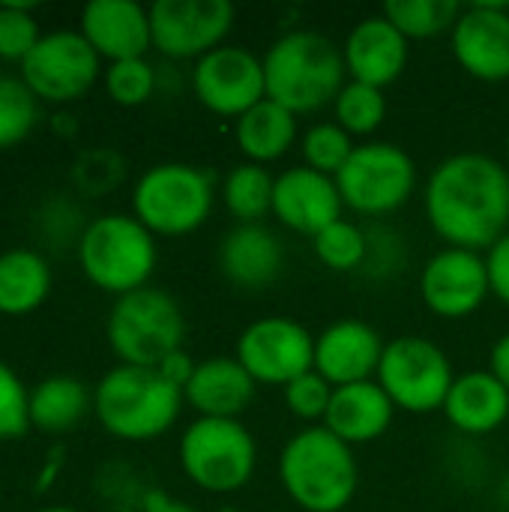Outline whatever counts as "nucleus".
Masks as SVG:
<instances>
[{
	"label": "nucleus",
	"mask_w": 509,
	"mask_h": 512,
	"mask_svg": "<svg viewBox=\"0 0 509 512\" xmlns=\"http://www.w3.org/2000/svg\"><path fill=\"white\" fill-rule=\"evenodd\" d=\"M432 231L456 249L489 252L509 231V168L489 153H453L423 189Z\"/></svg>",
	"instance_id": "1"
},
{
	"label": "nucleus",
	"mask_w": 509,
	"mask_h": 512,
	"mask_svg": "<svg viewBox=\"0 0 509 512\" xmlns=\"http://www.w3.org/2000/svg\"><path fill=\"white\" fill-rule=\"evenodd\" d=\"M261 60L267 99L279 102L297 117L336 102L348 75L342 48L330 36L303 27L282 33Z\"/></svg>",
	"instance_id": "2"
},
{
	"label": "nucleus",
	"mask_w": 509,
	"mask_h": 512,
	"mask_svg": "<svg viewBox=\"0 0 509 512\" xmlns=\"http://www.w3.org/2000/svg\"><path fill=\"white\" fill-rule=\"evenodd\" d=\"M183 390L144 366H114L93 387V414L99 426L129 444L156 441L180 420Z\"/></svg>",
	"instance_id": "3"
},
{
	"label": "nucleus",
	"mask_w": 509,
	"mask_h": 512,
	"mask_svg": "<svg viewBox=\"0 0 509 512\" xmlns=\"http://www.w3.org/2000/svg\"><path fill=\"white\" fill-rule=\"evenodd\" d=\"M279 483L300 510L342 512L360 486L354 447L327 426H306L279 453Z\"/></svg>",
	"instance_id": "4"
},
{
	"label": "nucleus",
	"mask_w": 509,
	"mask_h": 512,
	"mask_svg": "<svg viewBox=\"0 0 509 512\" xmlns=\"http://www.w3.org/2000/svg\"><path fill=\"white\" fill-rule=\"evenodd\" d=\"M75 255L90 285L126 297L150 285L159 261L156 237L132 213H105L84 225Z\"/></svg>",
	"instance_id": "5"
},
{
	"label": "nucleus",
	"mask_w": 509,
	"mask_h": 512,
	"mask_svg": "<svg viewBox=\"0 0 509 512\" xmlns=\"http://www.w3.org/2000/svg\"><path fill=\"white\" fill-rule=\"evenodd\" d=\"M216 204V180L192 162H159L132 189V216L153 237H186L198 231Z\"/></svg>",
	"instance_id": "6"
},
{
	"label": "nucleus",
	"mask_w": 509,
	"mask_h": 512,
	"mask_svg": "<svg viewBox=\"0 0 509 512\" xmlns=\"http://www.w3.org/2000/svg\"><path fill=\"white\" fill-rule=\"evenodd\" d=\"M105 336L120 363L156 369L168 354L183 348L186 318L168 291L147 285L114 300Z\"/></svg>",
	"instance_id": "7"
},
{
	"label": "nucleus",
	"mask_w": 509,
	"mask_h": 512,
	"mask_svg": "<svg viewBox=\"0 0 509 512\" xmlns=\"http://www.w3.org/2000/svg\"><path fill=\"white\" fill-rule=\"evenodd\" d=\"M180 468L207 495L240 492L258 465V444L240 420L198 417L180 435Z\"/></svg>",
	"instance_id": "8"
},
{
	"label": "nucleus",
	"mask_w": 509,
	"mask_h": 512,
	"mask_svg": "<svg viewBox=\"0 0 509 512\" xmlns=\"http://www.w3.org/2000/svg\"><path fill=\"white\" fill-rule=\"evenodd\" d=\"M342 204L360 216H390L417 189L411 153L393 141H363L336 174Z\"/></svg>",
	"instance_id": "9"
},
{
	"label": "nucleus",
	"mask_w": 509,
	"mask_h": 512,
	"mask_svg": "<svg viewBox=\"0 0 509 512\" xmlns=\"http://www.w3.org/2000/svg\"><path fill=\"white\" fill-rule=\"evenodd\" d=\"M375 381L390 396L396 411L432 414L441 411L456 381L450 357L426 336H396L387 342Z\"/></svg>",
	"instance_id": "10"
},
{
	"label": "nucleus",
	"mask_w": 509,
	"mask_h": 512,
	"mask_svg": "<svg viewBox=\"0 0 509 512\" xmlns=\"http://www.w3.org/2000/svg\"><path fill=\"white\" fill-rule=\"evenodd\" d=\"M18 69L21 81L33 90V96L48 105L78 102L90 93L99 75H105L102 57L78 30L42 33V39Z\"/></svg>",
	"instance_id": "11"
},
{
	"label": "nucleus",
	"mask_w": 509,
	"mask_h": 512,
	"mask_svg": "<svg viewBox=\"0 0 509 512\" xmlns=\"http://www.w3.org/2000/svg\"><path fill=\"white\" fill-rule=\"evenodd\" d=\"M234 357L255 384L288 387L294 378L315 369V336L294 318L267 315L243 327Z\"/></svg>",
	"instance_id": "12"
},
{
	"label": "nucleus",
	"mask_w": 509,
	"mask_h": 512,
	"mask_svg": "<svg viewBox=\"0 0 509 512\" xmlns=\"http://www.w3.org/2000/svg\"><path fill=\"white\" fill-rule=\"evenodd\" d=\"M234 27L228 0H156L150 6L153 48L171 60H201L225 45Z\"/></svg>",
	"instance_id": "13"
},
{
	"label": "nucleus",
	"mask_w": 509,
	"mask_h": 512,
	"mask_svg": "<svg viewBox=\"0 0 509 512\" xmlns=\"http://www.w3.org/2000/svg\"><path fill=\"white\" fill-rule=\"evenodd\" d=\"M192 90L207 111L237 120L267 99L264 60L243 45H219L195 60Z\"/></svg>",
	"instance_id": "14"
},
{
	"label": "nucleus",
	"mask_w": 509,
	"mask_h": 512,
	"mask_svg": "<svg viewBox=\"0 0 509 512\" xmlns=\"http://www.w3.org/2000/svg\"><path fill=\"white\" fill-rule=\"evenodd\" d=\"M486 255L474 249L444 246L420 270V297L426 309L444 321H462L489 300Z\"/></svg>",
	"instance_id": "15"
},
{
	"label": "nucleus",
	"mask_w": 509,
	"mask_h": 512,
	"mask_svg": "<svg viewBox=\"0 0 509 512\" xmlns=\"http://www.w3.org/2000/svg\"><path fill=\"white\" fill-rule=\"evenodd\" d=\"M453 57L477 81H507L509 78V6L504 3H474L465 6L453 33Z\"/></svg>",
	"instance_id": "16"
},
{
	"label": "nucleus",
	"mask_w": 509,
	"mask_h": 512,
	"mask_svg": "<svg viewBox=\"0 0 509 512\" xmlns=\"http://www.w3.org/2000/svg\"><path fill=\"white\" fill-rule=\"evenodd\" d=\"M384 348L387 342L372 324L360 318L333 321L315 336V372L333 387L375 381Z\"/></svg>",
	"instance_id": "17"
},
{
	"label": "nucleus",
	"mask_w": 509,
	"mask_h": 512,
	"mask_svg": "<svg viewBox=\"0 0 509 512\" xmlns=\"http://www.w3.org/2000/svg\"><path fill=\"white\" fill-rule=\"evenodd\" d=\"M348 81L390 87L402 78L411 60V39L381 12L357 21L342 45Z\"/></svg>",
	"instance_id": "18"
},
{
	"label": "nucleus",
	"mask_w": 509,
	"mask_h": 512,
	"mask_svg": "<svg viewBox=\"0 0 509 512\" xmlns=\"http://www.w3.org/2000/svg\"><path fill=\"white\" fill-rule=\"evenodd\" d=\"M342 210H345V204H342L336 177H327L309 165L285 168L276 177L273 216L285 228L306 234L312 240L318 231H324L327 225L342 219Z\"/></svg>",
	"instance_id": "19"
},
{
	"label": "nucleus",
	"mask_w": 509,
	"mask_h": 512,
	"mask_svg": "<svg viewBox=\"0 0 509 512\" xmlns=\"http://www.w3.org/2000/svg\"><path fill=\"white\" fill-rule=\"evenodd\" d=\"M78 33L108 63L147 57L153 48L150 9L135 0H90L81 9Z\"/></svg>",
	"instance_id": "20"
},
{
	"label": "nucleus",
	"mask_w": 509,
	"mask_h": 512,
	"mask_svg": "<svg viewBox=\"0 0 509 512\" xmlns=\"http://www.w3.org/2000/svg\"><path fill=\"white\" fill-rule=\"evenodd\" d=\"M285 246L264 222L234 225L219 246V270L243 291H261L282 276Z\"/></svg>",
	"instance_id": "21"
},
{
	"label": "nucleus",
	"mask_w": 509,
	"mask_h": 512,
	"mask_svg": "<svg viewBox=\"0 0 509 512\" xmlns=\"http://www.w3.org/2000/svg\"><path fill=\"white\" fill-rule=\"evenodd\" d=\"M255 387V378L237 357H207L195 366L192 381L183 387V399L198 411V417L240 420L255 399Z\"/></svg>",
	"instance_id": "22"
},
{
	"label": "nucleus",
	"mask_w": 509,
	"mask_h": 512,
	"mask_svg": "<svg viewBox=\"0 0 509 512\" xmlns=\"http://www.w3.org/2000/svg\"><path fill=\"white\" fill-rule=\"evenodd\" d=\"M393 417H396V405L381 390V384L363 381L333 390V402L321 426H327L348 447H357L384 438L387 429L393 426Z\"/></svg>",
	"instance_id": "23"
},
{
	"label": "nucleus",
	"mask_w": 509,
	"mask_h": 512,
	"mask_svg": "<svg viewBox=\"0 0 509 512\" xmlns=\"http://www.w3.org/2000/svg\"><path fill=\"white\" fill-rule=\"evenodd\" d=\"M441 411L456 432L492 435L507 423L509 390L489 369H474L456 375Z\"/></svg>",
	"instance_id": "24"
},
{
	"label": "nucleus",
	"mask_w": 509,
	"mask_h": 512,
	"mask_svg": "<svg viewBox=\"0 0 509 512\" xmlns=\"http://www.w3.org/2000/svg\"><path fill=\"white\" fill-rule=\"evenodd\" d=\"M93 411V393L75 375H48L30 390V429L60 438Z\"/></svg>",
	"instance_id": "25"
},
{
	"label": "nucleus",
	"mask_w": 509,
	"mask_h": 512,
	"mask_svg": "<svg viewBox=\"0 0 509 512\" xmlns=\"http://www.w3.org/2000/svg\"><path fill=\"white\" fill-rule=\"evenodd\" d=\"M234 138L246 162L270 165L282 159L297 141V114L273 99H264L234 120Z\"/></svg>",
	"instance_id": "26"
},
{
	"label": "nucleus",
	"mask_w": 509,
	"mask_h": 512,
	"mask_svg": "<svg viewBox=\"0 0 509 512\" xmlns=\"http://www.w3.org/2000/svg\"><path fill=\"white\" fill-rule=\"evenodd\" d=\"M51 294V267L33 249L0 255V315L21 318L36 312Z\"/></svg>",
	"instance_id": "27"
},
{
	"label": "nucleus",
	"mask_w": 509,
	"mask_h": 512,
	"mask_svg": "<svg viewBox=\"0 0 509 512\" xmlns=\"http://www.w3.org/2000/svg\"><path fill=\"white\" fill-rule=\"evenodd\" d=\"M273 189L276 177L267 171V165L240 162L222 180V204L237 225H258L267 213H273Z\"/></svg>",
	"instance_id": "28"
},
{
	"label": "nucleus",
	"mask_w": 509,
	"mask_h": 512,
	"mask_svg": "<svg viewBox=\"0 0 509 512\" xmlns=\"http://www.w3.org/2000/svg\"><path fill=\"white\" fill-rule=\"evenodd\" d=\"M465 6L456 0H387L384 15L408 36V39H432L441 33H453Z\"/></svg>",
	"instance_id": "29"
},
{
	"label": "nucleus",
	"mask_w": 509,
	"mask_h": 512,
	"mask_svg": "<svg viewBox=\"0 0 509 512\" xmlns=\"http://www.w3.org/2000/svg\"><path fill=\"white\" fill-rule=\"evenodd\" d=\"M336 123L354 138H369L381 129V123L387 120V96L381 87L372 84H360V81H345V87L339 90L336 102Z\"/></svg>",
	"instance_id": "30"
},
{
	"label": "nucleus",
	"mask_w": 509,
	"mask_h": 512,
	"mask_svg": "<svg viewBox=\"0 0 509 512\" xmlns=\"http://www.w3.org/2000/svg\"><path fill=\"white\" fill-rule=\"evenodd\" d=\"M312 249L315 258L333 270V273H354L363 270L366 255H369V237L366 231L351 222V219H336L333 225H327L324 231H318L312 237Z\"/></svg>",
	"instance_id": "31"
},
{
	"label": "nucleus",
	"mask_w": 509,
	"mask_h": 512,
	"mask_svg": "<svg viewBox=\"0 0 509 512\" xmlns=\"http://www.w3.org/2000/svg\"><path fill=\"white\" fill-rule=\"evenodd\" d=\"M39 120V99L21 75H0V150L21 144Z\"/></svg>",
	"instance_id": "32"
},
{
	"label": "nucleus",
	"mask_w": 509,
	"mask_h": 512,
	"mask_svg": "<svg viewBox=\"0 0 509 512\" xmlns=\"http://www.w3.org/2000/svg\"><path fill=\"white\" fill-rule=\"evenodd\" d=\"M354 138L336 123V120H324V123H315L303 132L300 138V153H303V165L327 174V177H336L345 162L351 159L354 153Z\"/></svg>",
	"instance_id": "33"
},
{
	"label": "nucleus",
	"mask_w": 509,
	"mask_h": 512,
	"mask_svg": "<svg viewBox=\"0 0 509 512\" xmlns=\"http://www.w3.org/2000/svg\"><path fill=\"white\" fill-rule=\"evenodd\" d=\"M105 93L123 108H138L156 93V69L147 57L117 60L105 69Z\"/></svg>",
	"instance_id": "34"
},
{
	"label": "nucleus",
	"mask_w": 509,
	"mask_h": 512,
	"mask_svg": "<svg viewBox=\"0 0 509 512\" xmlns=\"http://www.w3.org/2000/svg\"><path fill=\"white\" fill-rule=\"evenodd\" d=\"M42 39L39 21L30 3H3L0 6V60L24 63V57Z\"/></svg>",
	"instance_id": "35"
},
{
	"label": "nucleus",
	"mask_w": 509,
	"mask_h": 512,
	"mask_svg": "<svg viewBox=\"0 0 509 512\" xmlns=\"http://www.w3.org/2000/svg\"><path fill=\"white\" fill-rule=\"evenodd\" d=\"M333 390L336 387L327 378H321L315 369L300 375V378H294L288 387H282L288 411L297 420L309 423V426H321L324 423V417L330 411V402H333Z\"/></svg>",
	"instance_id": "36"
},
{
	"label": "nucleus",
	"mask_w": 509,
	"mask_h": 512,
	"mask_svg": "<svg viewBox=\"0 0 509 512\" xmlns=\"http://www.w3.org/2000/svg\"><path fill=\"white\" fill-rule=\"evenodd\" d=\"M30 429V390L12 366L0 360V444L24 438Z\"/></svg>",
	"instance_id": "37"
},
{
	"label": "nucleus",
	"mask_w": 509,
	"mask_h": 512,
	"mask_svg": "<svg viewBox=\"0 0 509 512\" xmlns=\"http://www.w3.org/2000/svg\"><path fill=\"white\" fill-rule=\"evenodd\" d=\"M123 177V162L108 153V150H93V153H84L78 168H75V180L78 186L87 192V195H102L108 192L111 186H117Z\"/></svg>",
	"instance_id": "38"
},
{
	"label": "nucleus",
	"mask_w": 509,
	"mask_h": 512,
	"mask_svg": "<svg viewBox=\"0 0 509 512\" xmlns=\"http://www.w3.org/2000/svg\"><path fill=\"white\" fill-rule=\"evenodd\" d=\"M486 255V270H489V288L492 294L509 306V231L489 249Z\"/></svg>",
	"instance_id": "39"
},
{
	"label": "nucleus",
	"mask_w": 509,
	"mask_h": 512,
	"mask_svg": "<svg viewBox=\"0 0 509 512\" xmlns=\"http://www.w3.org/2000/svg\"><path fill=\"white\" fill-rule=\"evenodd\" d=\"M195 366H198V363H195V360H192V357H189L183 348H180V351L168 354V357H165V360H162L156 369H159V375H162L165 381H171L174 387H180V390H183V387L192 381V375H195Z\"/></svg>",
	"instance_id": "40"
},
{
	"label": "nucleus",
	"mask_w": 509,
	"mask_h": 512,
	"mask_svg": "<svg viewBox=\"0 0 509 512\" xmlns=\"http://www.w3.org/2000/svg\"><path fill=\"white\" fill-rule=\"evenodd\" d=\"M141 512H198L192 504H186V501H180V498H171L168 492H162V489H153V492H147L144 495V501H141Z\"/></svg>",
	"instance_id": "41"
},
{
	"label": "nucleus",
	"mask_w": 509,
	"mask_h": 512,
	"mask_svg": "<svg viewBox=\"0 0 509 512\" xmlns=\"http://www.w3.org/2000/svg\"><path fill=\"white\" fill-rule=\"evenodd\" d=\"M489 372L509 390V333H504L489 354Z\"/></svg>",
	"instance_id": "42"
},
{
	"label": "nucleus",
	"mask_w": 509,
	"mask_h": 512,
	"mask_svg": "<svg viewBox=\"0 0 509 512\" xmlns=\"http://www.w3.org/2000/svg\"><path fill=\"white\" fill-rule=\"evenodd\" d=\"M60 462H63V456H60V450H54L51 453V462L42 468V474H39V483H36V489L39 492H45L51 483H54V477H57V471H60Z\"/></svg>",
	"instance_id": "43"
},
{
	"label": "nucleus",
	"mask_w": 509,
	"mask_h": 512,
	"mask_svg": "<svg viewBox=\"0 0 509 512\" xmlns=\"http://www.w3.org/2000/svg\"><path fill=\"white\" fill-rule=\"evenodd\" d=\"M36 512H81V510H72V507H42V510Z\"/></svg>",
	"instance_id": "44"
},
{
	"label": "nucleus",
	"mask_w": 509,
	"mask_h": 512,
	"mask_svg": "<svg viewBox=\"0 0 509 512\" xmlns=\"http://www.w3.org/2000/svg\"><path fill=\"white\" fill-rule=\"evenodd\" d=\"M219 512H240V510H237V507H222Z\"/></svg>",
	"instance_id": "45"
},
{
	"label": "nucleus",
	"mask_w": 509,
	"mask_h": 512,
	"mask_svg": "<svg viewBox=\"0 0 509 512\" xmlns=\"http://www.w3.org/2000/svg\"><path fill=\"white\" fill-rule=\"evenodd\" d=\"M507 168H509V132H507Z\"/></svg>",
	"instance_id": "46"
},
{
	"label": "nucleus",
	"mask_w": 509,
	"mask_h": 512,
	"mask_svg": "<svg viewBox=\"0 0 509 512\" xmlns=\"http://www.w3.org/2000/svg\"><path fill=\"white\" fill-rule=\"evenodd\" d=\"M504 512H509V510H504Z\"/></svg>",
	"instance_id": "47"
}]
</instances>
